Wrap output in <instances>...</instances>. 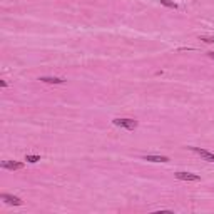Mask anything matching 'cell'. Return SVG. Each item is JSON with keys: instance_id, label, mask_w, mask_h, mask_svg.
Segmentation results:
<instances>
[{"instance_id": "obj_10", "label": "cell", "mask_w": 214, "mask_h": 214, "mask_svg": "<svg viewBox=\"0 0 214 214\" xmlns=\"http://www.w3.org/2000/svg\"><path fill=\"white\" fill-rule=\"evenodd\" d=\"M201 40L206 44H214V37H201Z\"/></svg>"}, {"instance_id": "obj_4", "label": "cell", "mask_w": 214, "mask_h": 214, "mask_svg": "<svg viewBox=\"0 0 214 214\" xmlns=\"http://www.w3.org/2000/svg\"><path fill=\"white\" fill-rule=\"evenodd\" d=\"M2 167L3 169H9V171H19L24 167V164L15 162V160H5V162H2Z\"/></svg>"}, {"instance_id": "obj_5", "label": "cell", "mask_w": 214, "mask_h": 214, "mask_svg": "<svg viewBox=\"0 0 214 214\" xmlns=\"http://www.w3.org/2000/svg\"><path fill=\"white\" fill-rule=\"evenodd\" d=\"M144 160H149V162H169V157L167 156H152V154H147V156H142Z\"/></svg>"}, {"instance_id": "obj_8", "label": "cell", "mask_w": 214, "mask_h": 214, "mask_svg": "<svg viewBox=\"0 0 214 214\" xmlns=\"http://www.w3.org/2000/svg\"><path fill=\"white\" fill-rule=\"evenodd\" d=\"M25 160H27V162H30V164H35V162H39V160H40V156H37V154H27L25 156Z\"/></svg>"}, {"instance_id": "obj_9", "label": "cell", "mask_w": 214, "mask_h": 214, "mask_svg": "<svg viewBox=\"0 0 214 214\" xmlns=\"http://www.w3.org/2000/svg\"><path fill=\"white\" fill-rule=\"evenodd\" d=\"M202 159H204V160H208V162H214V154H212V152H206V154L204 156H202Z\"/></svg>"}, {"instance_id": "obj_11", "label": "cell", "mask_w": 214, "mask_h": 214, "mask_svg": "<svg viewBox=\"0 0 214 214\" xmlns=\"http://www.w3.org/2000/svg\"><path fill=\"white\" fill-rule=\"evenodd\" d=\"M208 57H209V59H212V60H214V52H208Z\"/></svg>"}, {"instance_id": "obj_2", "label": "cell", "mask_w": 214, "mask_h": 214, "mask_svg": "<svg viewBox=\"0 0 214 214\" xmlns=\"http://www.w3.org/2000/svg\"><path fill=\"white\" fill-rule=\"evenodd\" d=\"M174 177L179 179V181H189V183H197V181H201V176L192 174V172H174Z\"/></svg>"}, {"instance_id": "obj_6", "label": "cell", "mask_w": 214, "mask_h": 214, "mask_svg": "<svg viewBox=\"0 0 214 214\" xmlns=\"http://www.w3.org/2000/svg\"><path fill=\"white\" fill-rule=\"evenodd\" d=\"M39 80L45 82V84H64L65 82V79L62 77H39Z\"/></svg>"}, {"instance_id": "obj_1", "label": "cell", "mask_w": 214, "mask_h": 214, "mask_svg": "<svg viewBox=\"0 0 214 214\" xmlns=\"http://www.w3.org/2000/svg\"><path fill=\"white\" fill-rule=\"evenodd\" d=\"M114 122V126H117V127H124V129H127V131H134V129H137V126H139V122L135 119H127V117H117V119H114L112 120Z\"/></svg>"}, {"instance_id": "obj_7", "label": "cell", "mask_w": 214, "mask_h": 214, "mask_svg": "<svg viewBox=\"0 0 214 214\" xmlns=\"http://www.w3.org/2000/svg\"><path fill=\"white\" fill-rule=\"evenodd\" d=\"M160 5L167 7V9H174V10L179 9V5H177L176 2H171V0H160Z\"/></svg>"}, {"instance_id": "obj_3", "label": "cell", "mask_w": 214, "mask_h": 214, "mask_svg": "<svg viewBox=\"0 0 214 214\" xmlns=\"http://www.w3.org/2000/svg\"><path fill=\"white\" fill-rule=\"evenodd\" d=\"M0 197L3 199V201L7 202V204H12V206H22V199L17 197V196H12V194H7V192H3Z\"/></svg>"}]
</instances>
